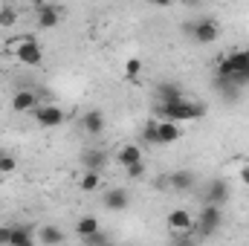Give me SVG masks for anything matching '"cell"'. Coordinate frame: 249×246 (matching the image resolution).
<instances>
[{
    "label": "cell",
    "mask_w": 249,
    "mask_h": 246,
    "mask_svg": "<svg viewBox=\"0 0 249 246\" xmlns=\"http://www.w3.org/2000/svg\"><path fill=\"white\" fill-rule=\"evenodd\" d=\"M241 183L249 185V165H244V168H241Z\"/></svg>",
    "instance_id": "obj_29"
},
{
    "label": "cell",
    "mask_w": 249,
    "mask_h": 246,
    "mask_svg": "<svg viewBox=\"0 0 249 246\" xmlns=\"http://www.w3.org/2000/svg\"><path fill=\"white\" fill-rule=\"evenodd\" d=\"M102 246H116V244H110V241H107V244H102Z\"/></svg>",
    "instance_id": "obj_31"
},
{
    "label": "cell",
    "mask_w": 249,
    "mask_h": 246,
    "mask_svg": "<svg viewBox=\"0 0 249 246\" xmlns=\"http://www.w3.org/2000/svg\"><path fill=\"white\" fill-rule=\"evenodd\" d=\"M191 38L197 41V44H214L217 38H220V23L217 20H212V18H200V20H194V26H191Z\"/></svg>",
    "instance_id": "obj_5"
},
{
    "label": "cell",
    "mask_w": 249,
    "mask_h": 246,
    "mask_svg": "<svg viewBox=\"0 0 249 246\" xmlns=\"http://www.w3.org/2000/svg\"><path fill=\"white\" fill-rule=\"evenodd\" d=\"M32 116H35V122L41 124V127H58V124H64V119H67V113H64L58 105H44V107H38Z\"/></svg>",
    "instance_id": "obj_7"
},
{
    "label": "cell",
    "mask_w": 249,
    "mask_h": 246,
    "mask_svg": "<svg viewBox=\"0 0 249 246\" xmlns=\"http://www.w3.org/2000/svg\"><path fill=\"white\" fill-rule=\"evenodd\" d=\"M75 232H78V238H81V241H90L93 235H99V232H102V226H99V217H93V214H87V217H78V223H75Z\"/></svg>",
    "instance_id": "obj_12"
},
{
    "label": "cell",
    "mask_w": 249,
    "mask_h": 246,
    "mask_svg": "<svg viewBox=\"0 0 249 246\" xmlns=\"http://www.w3.org/2000/svg\"><path fill=\"white\" fill-rule=\"evenodd\" d=\"M105 162H107L105 151H87V154H81V165L87 171H99V168H105Z\"/></svg>",
    "instance_id": "obj_19"
},
{
    "label": "cell",
    "mask_w": 249,
    "mask_h": 246,
    "mask_svg": "<svg viewBox=\"0 0 249 246\" xmlns=\"http://www.w3.org/2000/svg\"><path fill=\"white\" fill-rule=\"evenodd\" d=\"M157 96H160V105L183 102V90H180L177 84H160V87H157Z\"/></svg>",
    "instance_id": "obj_16"
},
{
    "label": "cell",
    "mask_w": 249,
    "mask_h": 246,
    "mask_svg": "<svg viewBox=\"0 0 249 246\" xmlns=\"http://www.w3.org/2000/svg\"><path fill=\"white\" fill-rule=\"evenodd\" d=\"M165 183L171 185L174 191H188V188L194 185V174H191V171H174Z\"/></svg>",
    "instance_id": "obj_18"
},
{
    "label": "cell",
    "mask_w": 249,
    "mask_h": 246,
    "mask_svg": "<svg viewBox=\"0 0 249 246\" xmlns=\"http://www.w3.org/2000/svg\"><path fill=\"white\" fill-rule=\"evenodd\" d=\"M12 110L15 113H35L38 110V93L35 90H18L12 96Z\"/></svg>",
    "instance_id": "obj_9"
},
{
    "label": "cell",
    "mask_w": 249,
    "mask_h": 246,
    "mask_svg": "<svg viewBox=\"0 0 249 246\" xmlns=\"http://www.w3.org/2000/svg\"><path fill=\"white\" fill-rule=\"evenodd\" d=\"M130 206V194L124 191V188H110V191H105V209H110V211H124Z\"/></svg>",
    "instance_id": "obj_11"
},
{
    "label": "cell",
    "mask_w": 249,
    "mask_h": 246,
    "mask_svg": "<svg viewBox=\"0 0 249 246\" xmlns=\"http://www.w3.org/2000/svg\"><path fill=\"white\" fill-rule=\"evenodd\" d=\"M35 15H38L41 29H53L61 23V6H55V3H35Z\"/></svg>",
    "instance_id": "obj_6"
},
{
    "label": "cell",
    "mask_w": 249,
    "mask_h": 246,
    "mask_svg": "<svg viewBox=\"0 0 249 246\" xmlns=\"http://www.w3.org/2000/svg\"><path fill=\"white\" fill-rule=\"evenodd\" d=\"M38 241L44 246H58L64 241V232L58 226H41V229H38Z\"/></svg>",
    "instance_id": "obj_17"
},
{
    "label": "cell",
    "mask_w": 249,
    "mask_h": 246,
    "mask_svg": "<svg viewBox=\"0 0 249 246\" xmlns=\"http://www.w3.org/2000/svg\"><path fill=\"white\" fill-rule=\"evenodd\" d=\"M99 185H102V174H99V171H87V174L78 180V188H81V191H87V194H90V191H96Z\"/></svg>",
    "instance_id": "obj_20"
},
{
    "label": "cell",
    "mask_w": 249,
    "mask_h": 246,
    "mask_svg": "<svg viewBox=\"0 0 249 246\" xmlns=\"http://www.w3.org/2000/svg\"><path fill=\"white\" fill-rule=\"evenodd\" d=\"M206 113V107L203 105H197V102H174V105H160L157 107V116H162V122H194V119H200Z\"/></svg>",
    "instance_id": "obj_1"
},
{
    "label": "cell",
    "mask_w": 249,
    "mask_h": 246,
    "mask_svg": "<svg viewBox=\"0 0 249 246\" xmlns=\"http://www.w3.org/2000/svg\"><path fill=\"white\" fill-rule=\"evenodd\" d=\"M15 23H18V9L3 3L0 6V26H15Z\"/></svg>",
    "instance_id": "obj_21"
},
{
    "label": "cell",
    "mask_w": 249,
    "mask_h": 246,
    "mask_svg": "<svg viewBox=\"0 0 249 246\" xmlns=\"http://www.w3.org/2000/svg\"><path fill=\"white\" fill-rule=\"evenodd\" d=\"M220 223H223V211L217 206H206V209H200V214L194 220V232L209 238V235H214L220 229Z\"/></svg>",
    "instance_id": "obj_4"
},
{
    "label": "cell",
    "mask_w": 249,
    "mask_h": 246,
    "mask_svg": "<svg viewBox=\"0 0 249 246\" xmlns=\"http://www.w3.org/2000/svg\"><path fill=\"white\" fill-rule=\"evenodd\" d=\"M15 246H35V238H23L20 244H15Z\"/></svg>",
    "instance_id": "obj_30"
},
{
    "label": "cell",
    "mask_w": 249,
    "mask_h": 246,
    "mask_svg": "<svg viewBox=\"0 0 249 246\" xmlns=\"http://www.w3.org/2000/svg\"><path fill=\"white\" fill-rule=\"evenodd\" d=\"M87 244H90V246H102V244H107V235H105V232H99V235H93V238H90Z\"/></svg>",
    "instance_id": "obj_28"
},
{
    "label": "cell",
    "mask_w": 249,
    "mask_h": 246,
    "mask_svg": "<svg viewBox=\"0 0 249 246\" xmlns=\"http://www.w3.org/2000/svg\"><path fill=\"white\" fill-rule=\"evenodd\" d=\"M206 206H217V209H223V203L229 200V183L226 180H214V183L206 188Z\"/></svg>",
    "instance_id": "obj_10"
},
{
    "label": "cell",
    "mask_w": 249,
    "mask_h": 246,
    "mask_svg": "<svg viewBox=\"0 0 249 246\" xmlns=\"http://www.w3.org/2000/svg\"><path fill=\"white\" fill-rule=\"evenodd\" d=\"M12 244V226H0V246Z\"/></svg>",
    "instance_id": "obj_27"
},
{
    "label": "cell",
    "mask_w": 249,
    "mask_h": 246,
    "mask_svg": "<svg viewBox=\"0 0 249 246\" xmlns=\"http://www.w3.org/2000/svg\"><path fill=\"white\" fill-rule=\"evenodd\" d=\"M191 235H194V232H188V235H174V246H197Z\"/></svg>",
    "instance_id": "obj_25"
},
{
    "label": "cell",
    "mask_w": 249,
    "mask_h": 246,
    "mask_svg": "<svg viewBox=\"0 0 249 246\" xmlns=\"http://www.w3.org/2000/svg\"><path fill=\"white\" fill-rule=\"evenodd\" d=\"M142 139H145V142H151V145H160V133H157V119L145 124V130H142Z\"/></svg>",
    "instance_id": "obj_24"
},
{
    "label": "cell",
    "mask_w": 249,
    "mask_h": 246,
    "mask_svg": "<svg viewBox=\"0 0 249 246\" xmlns=\"http://www.w3.org/2000/svg\"><path fill=\"white\" fill-rule=\"evenodd\" d=\"M15 168H18V159H15L12 154H3V151H0V174H12Z\"/></svg>",
    "instance_id": "obj_23"
},
{
    "label": "cell",
    "mask_w": 249,
    "mask_h": 246,
    "mask_svg": "<svg viewBox=\"0 0 249 246\" xmlns=\"http://www.w3.org/2000/svg\"><path fill=\"white\" fill-rule=\"evenodd\" d=\"M12 53H15V58L23 64V67H41V61H44V50H41V44L32 41V38H18V41H12Z\"/></svg>",
    "instance_id": "obj_3"
},
{
    "label": "cell",
    "mask_w": 249,
    "mask_h": 246,
    "mask_svg": "<svg viewBox=\"0 0 249 246\" xmlns=\"http://www.w3.org/2000/svg\"><path fill=\"white\" fill-rule=\"evenodd\" d=\"M157 133H160V145H171V142L180 139V127H177L174 122H162V119H157Z\"/></svg>",
    "instance_id": "obj_14"
},
{
    "label": "cell",
    "mask_w": 249,
    "mask_h": 246,
    "mask_svg": "<svg viewBox=\"0 0 249 246\" xmlns=\"http://www.w3.org/2000/svg\"><path fill=\"white\" fill-rule=\"evenodd\" d=\"M116 159L122 162L124 168H130V165L142 162V148H139V145H122L119 154H116Z\"/></svg>",
    "instance_id": "obj_15"
},
{
    "label": "cell",
    "mask_w": 249,
    "mask_h": 246,
    "mask_svg": "<svg viewBox=\"0 0 249 246\" xmlns=\"http://www.w3.org/2000/svg\"><path fill=\"white\" fill-rule=\"evenodd\" d=\"M81 127H84V133L99 136V133L105 130V116H102L99 110H87V113L81 116Z\"/></svg>",
    "instance_id": "obj_13"
},
{
    "label": "cell",
    "mask_w": 249,
    "mask_h": 246,
    "mask_svg": "<svg viewBox=\"0 0 249 246\" xmlns=\"http://www.w3.org/2000/svg\"><path fill=\"white\" fill-rule=\"evenodd\" d=\"M139 72H142V61L139 58H127L124 61V75L133 81V78H139Z\"/></svg>",
    "instance_id": "obj_22"
},
{
    "label": "cell",
    "mask_w": 249,
    "mask_h": 246,
    "mask_svg": "<svg viewBox=\"0 0 249 246\" xmlns=\"http://www.w3.org/2000/svg\"><path fill=\"white\" fill-rule=\"evenodd\" d=\"M165 223H168V229H171L174 235H188V232L194 229V217L188 214L186 209H171L168 217H165Z\"/></svg>",
    "instance_id": "obj_8"
},
{
    "label": "cell",
    "mask_w": 249,
    "mask_h": 246,
    "mask_svg": "<svg viewBox=\"0 0 249 246\" xmlns=\"http://www.w3.org/2000/svg\"><path fill=\"white\" fill-rule=\"evenodd\" d=\"M127 171V177L130 180H136V177H142L145 174V162H136V165H130V168H124Z\"/></svg>",
    "instance_id": "obj_26"
},
{
    "label": "cell",
    "mask_w": 249,
    "mask_h": 246,
    "mask_svg": "<svg viewBox=\"0 0 249 246\" xmlns=\"http://www.w3.org/2000/svg\"><path fill=\"white\" fill-rule=\"evenodd\" d=\"M247 70H249V50H232L223 58H217V64H214V81H229L232 75L247 72Z\"/></svg>",
    "instance_id": "obj_2"
}]
</instances>
